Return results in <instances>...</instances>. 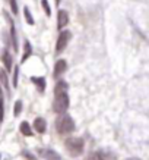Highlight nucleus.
Listing matches in <instances>:
<instances>
[{"label":"nucleus","instance_id":"1","mask_svg":"<svg viewBox=\"0 0 149 160\" xmlns=\"http://www.w3.org/2000/svg\"><path fill=\"white\" fill-rule=\"evenodd\" d=\"M68 84L64 81H58L54 87V103H53V110L56 113H66L69 109V94H68Z\"/></svg>","mask_w":149,"mask_h":160},{"label":"nucleus","instance_id":"2","mask_svg":"<svg viewBox=\"0 0 149 160\" xmlns=\"http://www.w3.org/2000/svg\"><path fill=\"white\" fill-rule=\"evenodd\" d=\"M56 128H57L58 134H70V132L75 131V121H73L72 116H69L66 113H62L60 118L56 121Z\"/></svg>","mask_w":149,"mask_h":160},{"label":"nucleus","instance_id":"3","mask_svg":"<svg viewBox=\"0 0 149 160\" xmlns=\"http://www.w3.org/2000/svg\"><path fill=\"white\" fill-rule=\"evenodd\" d=\"M66 150L69 151V154L72 156V157H77V156H81L85 150V142L82 138L79 137H70L66 140Z\"/></svg>","mask_w":149,"mask_h":160},{"label":"nucleus","instance_id":"4","mask_svg":"<svg viewBox=\"0 0 149 160\" xmlns=\"http://www.w3.org/2000/svg\"><path fill=\"white\" fill-rule=\"evenodd\" d=\"M70 38H72V32H70V31H62L57 38V43H56V53L57 54L62 53L63 50L68 47Z\"/></svg>","mask_w":149,"mask_h":160},{"label":"nucleus","instance_id":"5","mask_svg":"<svg viewBox=\"0 0 149 160\" xmlns=\"http://www.w3.org/2000/svg\"><path fill=\"white\" fill-rule=\"evenodd\" d=\"M37 154L43 157L44 160H62L57 151L50 150V148H37Z\"/></svg>","mask_w":149,"mask_h":160},{"label":"nucleus","instance_id":"6","mask_svg":"<svg viewBox=\"0 0 149 160\" xmlns=\"http://www.w3.org/2000/svg\"><path fill=\"white\" fill-rule=\"evenodd\" d=\"M69 24V13L66 10H58V15H57V28L58 29H63L66 25Z\"/></svg>","mask_w":149,"mask_h":160},{"label":"nucleus","instance_id":"7","mask_svg":"<svg viewBox=\"0 0 149 160\" xmlns=\"http://www.w3.org/2000/svg\"><path fill=\"white\" fill-rule=\"evenodd\" d=\"M66 69H68V62L64 60V59H60V60H57L56 62V65H54V78L56 77H60L62 73L66 72Z\"/></svg>","mask_w":149,"mask_h":160},{"label":"nucleus","instance_id":"8","mask_svg":"<svg viewBox=\"0 0 149 160\" xmlns=\"http://www.w3.org/2000/svg\"><path fill=\"white\" fill-rule=\"evenodd\" d=\"M34 129L38 134H44V132L47 131V122L44 118H37L34 121Z\"/></svg>","mask_w":149,"mask_h":160},{"label":"nucleus","instance_id":"9","mask_svg":"<svg viewBox=\"0 0 149 160\" xmlns=\"http://www.w3.org/2000/svg\"><path fill=\"white\" fill-rule=\"evenodd\" d=\"M31 81L37 85V90H38L40 92H44V90H45V79H44L43 77H32Z\"/></svg>","mask_w":149,"mask_h":160},{"label":"nucleus","instance_id":"10","mask_svg":"<svg viewBox=\"0 0 149 160\" xmlns=\"http://www.w3.org/2000/svg\"><path fill=\"white\" fill-rule=\"evenodd\" d=\"M19 131H21V134H22V135H25V137H31V135H32V129H31V126H29L28 122H22V123H21Z\"/></svg>","mask_w":149,"mask_h":160},{"label":"nucleus","instance_id":"11","mask_svg":"<svg viewBox=\"0 0 149 160\" xmlns=\"http://www.w3.org/2000/svg\"><path fill=\"white\" fill-rule=\"evenodd\" d=\"M31 54H32V47H31L29 41H25V44H24V56H22V63L26 62Z\"/></svg>","mask_w":149,"mask_h":160},{"label":"nucleus","instance_id":"12","mask_svg":"<svg viewBox=\"0 0 149 160\" xmlns=\"http://www.w3.org/2000/svg\"><path fill=\"white\" fill-rule=\"evenodd\" d=\"M3 63H5V71L10 72V69H12V58H10L9 52H5V54H3Z\"/></svg>","mask_w":149,"mask_h":160},{"label":"nucleus","instance_id":"13","mask_svg":"<svg viewBox=\"0 0 149 160\" xmlns=\"http://www.w3.org/2000/svg\"><path fill=\"white\" fill-rule=\"evenodd\" d=\"M0 82L9 91V79H7V73H6L5 69H0Z\"/></svg>","mask_w":149,"mask_h":160},{"label":"nucleus","instance_id":"14","mask_svg":"<svg viewBox=\"0 0 149 160\" xmlns=\"http://www.w3.org/2000/svg\"><path fill=\"white\" fill-rule=\"evenodd\" d=\"M10 34H12L13 49H15V52H18V38H16V32H15V27H13V22H12V21H10Z\"/></svg>","mask_w":149,"mask_h":160},{"label":"nucleus","instance_id":"15","mask_svg":"<svg viewBox=\"0 0 149 160\" xmlns=\"http://www.w3.org/2000/svg\"><path fill=\"white\" fill-rule=\"evenodd\" d=\"M89 160H107V156H105V153H102V151H95V153L89 157Z\"/></svg>","mask_w":149,"mask_h":160},{"label":"nucleus","instance_id":"16","mask_svg":"<svg viewBox=\"0 0 149 160\" xmlns=\"http://www.w3.org/2000/svg\"><path fill=\"white\" fill-rule=\"evenodd\" d=\"M24 15H25V19H26V24H29V25L35 24V21H34V18L31 16V12H29L28 8H24Z\"/></svg>","mask_w":149,"mask_h":160},{"label":"nucleus","instance_id":"17","mask_svg":"<svg viewBox=\"0 0 149 160\" xmlns=\"http://www.w3.org/2000/svg\"><path fill=\"white\" fill-rule=\"evenodd\" d=\"M22 112V102L18 100V102L15 103V110H13V115L15 116H19V113Z\"/></svg>","mask_w":149,"mask_h":160},{"label":"nucleus","instance_id":"18","mask_svg":"<svg viewBox=\"0 0 149 160\" xmlns=\"http://www.w3.org/2000/svg\"><path fill=\"white\" fill-rule=\"evenodd\" d=\"M41 6H43V9L45 10V15L50 16V15H51V9H50V5H48V0H41Z\"/></svg>","mask_w":149,"mask_h":160},{"label":"nucleus","instance_id":"19","mask_svg":"<svg viewBox=\"0 0 149 160\" xmlns=\"http://www.w3.org/2000/svg\"><path fill=\"white\" fill-rule=\"evenodd\" d=\"M10 5V9H12V12H13L15 15L18 13V3H16V0H7Z\"/></svg>","mask_w":149,"mask_h":160},{"label":"nucleus","instance_id":"20","mask_svg":"<svg viewBox=\"0 0 149 160\" xmlns=\"http://www.w3.org/2000/svg\"><path fill=\"white\" fill-rule=\"evenodd\" d=\"M18 75H19V69L15 68V72H13V87H18Z\"/></svg>","mask_w":149,"mask_h":160},{"label":"nucleus","instance_id":"21","mask_svg":"<svg viewBox=\"0 0 149 160\" xmlns=\"http://www.w3.org/2000/svg\"><path fill=\"white\" fill-rule=\"evenodd\" d=\"M3 115H5V106H3V98L0 97V121H3Z\"/></svg>","mask_w":149,"mask_h":160},{"label":"nucleus","instance_id":"22","mask_svg":"<svg viewBox=\"0 0 149 160\" xmlns=\"http://www.w3.org/2000/svg\"><path fill=\"white\" fill-rule=\"evenodd\" d=\"M126 160H142V159H137V157H130V159H126Z\"/></svg>","mask_w":149,"mask_h":160},{"label":"nucleus","instance_id":"23","mask_svg":"<svg viewBox=\"0 0 149 160\" xmlns=\"http://www.w3.org/2000/svg\"><path fill=\"white\" fill-rule=\"evenodd\" d=\"M60 2H62V0H56V5H58V3H60Z\"/></svg>","mask_w":149,"mask_h":160},{"label":"nucleus","instance_id":"24","mask_svg":"<svg viewBox=\"0 0 149 160\" xmlns=\"http://www.w3.org/2000/svg\"><path fill=\"white\" fill-rule=\"evenodd\" d=\"M0 123H2V121H0Z\"/></svg>","mask_w":149,"mask_h":160}]
</instances>
